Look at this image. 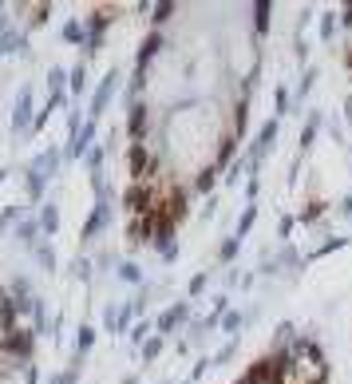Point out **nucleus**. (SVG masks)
Listing matches in <instances>:
<instances>
[{
	"mask_svg": "<svg viewBox=\"0 0 352 384\" xmlns=\"http://www.w3.org/2000/svg\"><path fill=\"white\" fill-rule=\"evenodd\" d=\"M226 99H194L166 123L146 135H131V178L127 210L135 226L151 238H166L194 194L218 175L222 159L234 147L238 123L230 119Z\"/></svg>",
	"mask_w": 352,
	"mask_h": 384,
	"instance_id": "obj_1",
	"label": "nucleus"
},
{
	"mask_svg": "<svg viewBox=\"0 0 352 384\" xmlns=\"http://www.w3.org/2000/svg\"><path fill=\"white\" fill-rule=\"evenodd\" d=\"M0 384H32V368H28L24 352H4L0 345Z\"/></svg>",
	"mask_w": 352,
	"mask_h": 384,
	"instance_id": "obj_2",
	"label": "nucleus"
},
{
	"mask_svg": "<svg viewBox=\"0 0 352 384\" xmlns=\"http://www.w3.org/2000/svg\"><path fill=\"white\" fill-rule=\"evenodd\" d=\"M277 372H281V361H277V356H270L265 365L250 368V372H245L238 384H281V381H277Z\"/></svg>",
	"mask_w": 352,
	"mask_h": 384,
	"instance_id": "obj_3",
	"label": "nucleus"
}]
</instances>
